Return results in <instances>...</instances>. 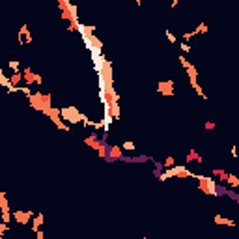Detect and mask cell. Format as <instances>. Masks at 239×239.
<instances>
[{"label":"cell","mask_w":239,"mask_h":239,"mask_svg":"<svg viewBox=\"0 0 239 239\" xmlns=\"http://www.w3.org/2000/svg\"><path fill=\"white\" fill-rule=\"evenodd\" d=\"M118 157H121L120 148H110V155H108V159L112 161V159H118Z\"/></svg>","instance_id":"obj_3"},{"label":"cell","mask_w":239,"mask_h":239,"mask_svg":"<svg viewBox=\"0 0 239 239\" xmlns=\"http://www.w3.org/2000/svg\"><path fill=\"white\" fill-rule=\"evenodd\" d=\"M24 78H26L28 82H39V81H41V78H39L38 75H34L30 69H26V71H24Z\"/></svg>","instance_id":"obj_1"},{"label":"cell","mask_w":239,"mask_h":239,"mask_svg":"<svg viewBox=\"0 0 239 239\" xmlns=\"http://www.w3.org/2000/svg\"><path fill=\"white\" fill-rule=\"evenodd\" d=\"M213 127H215V123H211V121L206 123V129H213Z\"/></svg>","instance_id":"obj_6"},{"label":"cell","mask_w":239,"mask_h":239,"mask_svg":"<svg viewBox=\"0 0 239 239\" xmlns=\"http://www.w3.org/2000/svg\"><path fill=\"white\" fill-rule=\"evenodd\" d=\"M172 164H174V159H172V157H168V159H166V164H164V166H172Z\"/></svg>","instance_id":"obj_5"},{"label":"cell","mask_w":239,"mask_h":239,"mask_svg":"<svg viewBox=\"0 0 239 239\" xmlns=\"http://www.w3.org/2000/svg\"><path fill=\"white\" fill-rule=\"evenodd\" d=\"M19 81H21V75H19V73H15L13 77H11V82H13V84H17Z\"/></svg>","instance_id":"obj_4"},{"label":"cell","mask_w":239,"mask_h":239,"mask_svg":"<svg viewBox=\"0 0 239 239\" xmlns=\"http://www.w3.org/2000/svg\"><path fill=\"white\" fill-rule=\"evenodd\" d=\"M159 88H161V92L163 94H166V95H170V94H172V90H170V88H172V82H166V84H159Z\"/></svg>","instance_id":"obj_2"}]
</instances>
